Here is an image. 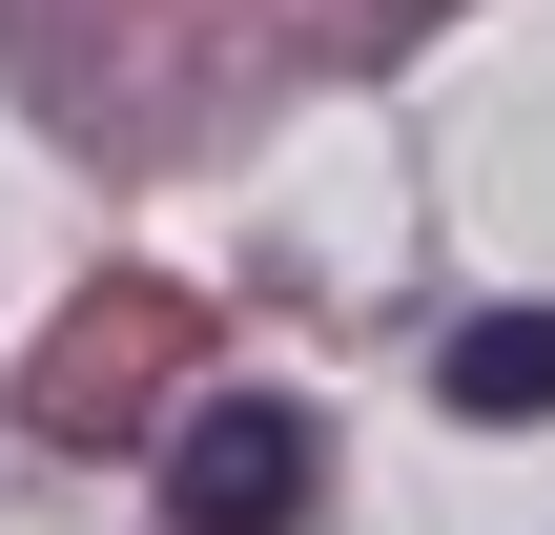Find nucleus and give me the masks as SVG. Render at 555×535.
Instances as JSON below:
<instances>
[{
    "mask_svg": "<svg viewBox=\"0 0 555 535\" xmlns=\"http://www.w3.org/2000/svg\"><path fill=\"white\" fill-rule=\"evenodd\" d=\"M330 495V433L288 412V392H206L185 433H165V535H288Z\"/></svg>",
    "mask_w": 555,
    "mask_h": 535,
    "instance_id": "1",
    "label": "nucleus"
},
{
    "mask_svg": "<svg viewBox=\"0 0 555 535\" xmlns=\"http://www.w3.org/2000/svg\"><path fill=\"white\" fill-rule=\"evenodd\" d=\"M433 392H453L474 433H535L555 412V309H474V330L433 351Z\"/></svg>",
    "mask_w": 555,
    "mask_h": 535,
    "instance_id": "2",
    "label": "nucleus"
},
{
    "mask_svg": "<svg viewBox=\"0 0 555 535\" xmlns=\"http://www.w3.org/2000/svg\"><path fill=\"white\" fill-rule=\"evenodd\" d=\"M371 21H391V41H412V21H433V0H371Z\"/></svg>",
    "mask_w": 555,
    "mask_h": 535,
    "instance_id": "3",
    "label": "nucleus"
}]
</instances>
